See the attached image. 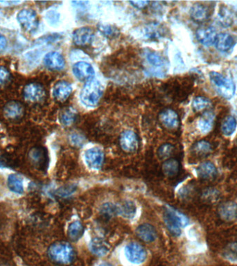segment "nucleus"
Returning a JSON list of instances; mask_svg holds the SVG:
<instances>
[{
    "mask_svg": "<svg viewBox=\"0 0 237 266\" xmlns=\"http://www.w3.org/2000/svg\"><path fill=\"white\" fill-rule=\"evenodd\" d=\"M48 257L55 264L68 266L75 259L73 247L67 242L58 241L51 244L47 250Z\"/></svg>",
    "mask_w": 237,
    "mask_h": 266,
    "instance_id": "obj_1",
    "label": "nucleus"
},
{
    "mask_svg": "<svg viewBox=\"0 0 237 266\" xmlns=\"http://www.w3.org/2000/svg\"><path fill=\"white\" fill-rule=\"evenodd\" d=\"M163 220L168 230L175 236H180L182 228L186 227L189 223L186 216L169 205L164 207Z\"/></svg>",
    "mask_w": 237,
    "mask_h": 266,
    "instance_id": "obj_2",
    "label": "nucleus"
},
{
    "mask_svg": "<svg viewBox=\"0 0 237 266\" xmlns=\"http://www.w3.org/2000/svg\"><path fill=\"white\" fill-rule=\"evenodd\" d=\"M103 94V87L100 82L95 79L87 80L80 93V100L85 106L93 107L97 106Z\"/></svg>",
    "mask_w": 237,
    "mask_h": 266,
    "instance_id": "obj_3",
    "label": "nucleus"
},
{
    "mask_svg": "<svg viewBox=\"0 0 237 266\" xmlns=\"http://www.w3.org/2000/svg\"><path fill=\"white\" fill-rule=\"evenodd\" d=\"M209 78L220 95L226 99L233 97L235 92V85L233 80L216 72L209 73Z\"/></svg>",
    "mask_w": 237,
    "mask_h": 266,
    "instance_id": "obj_4",
    "label": "nucleus"
},
{
    "mask_svg": "<svg viewBox=\"0 0 237 266\" xmlns=\"http://www.w3.org/2000/svg\"><path fill=\"white\" fill-rule=\"evenodd\" d=\"M29 162L36 169L45 171L49 165V155L47 149L42 147H33L29 151Z\"/></svg>",
    "mask_w": 237,
    "mask_h": 266,
    "instance_id": "obj_5",
    "label": "nucleus"
},
{
    "mask_svg": "<svg viewBox=\"0 0 237 266\" xmlns=\"http://www.w3.org/2000/svg\"><path fill=\"white\" fill-rule=\"evenodd\" d=\"M124 255L126 260L135 266L143 264L147 258L146 249L137 243H130L126 245L124 249Z\"/></svg>",
    "mask_w": 237,
    "mask_h": 266,
    "instance_id": "obj_6",
    "label": "nucleus"
},
{
    "mask_svg": "<svg viewBox=\"0 0 237 266\" xmlns=\"http://www.w3.org/2000/svg\"><path fill=\"white\" fill-rule=\"evenodd\" d=\"M17 20L22 28L29 33L36 32L39 27V18L34 10H21L17 15Z\"/></svg>",
    "mask_w": 237,
    "mask_h": 266,
    "instance_id": "obj_7",
    "label": "nucleus"
},
{
    "mask_svg": "<svg viewBox=\"0 0 237 266\" xmlns=\"http://www.w3.org/2000/svg\"><path fill=\"white\" fill-rule=\"evenodd\" d=\"M23 95L26 100L32 103H39L44 100L46 92L44 87L40 84L31 83L24 88Z\"/></svg>",
    "mask_w": 237,
    "mask_h": 266,
    "instance_id": "obj_8",
    "label": "nucleus"
},
{
    "mask_svg": "<svg viewBox=\"0 0 237 266\" xmlns=\"http://www.w3.org/2000/svg\"><path fill=\"white\" fill-rule=\"evenodd\" d=\"M104 153L99 148L88 149L85 153V162L91 169L99 170L102 167L104 162Z\"/></svg>",
    "mask_w": 237,
    "mask_h": 266,
    "instance_id": "obj_9",
    "label": "nucleus"
},
{
    "mask_svg": "<svg viewBox=\"0 0 237 266\" xmlns=\"http://www.w3.org/2000/svg\"><path fill=\"white\" fill-rule=\"evenodd\" d=\"M119 144L120 147L125 152H135L139 147L138 137L133 131L126 130L123 132L120 136Z\"/></svg>",
    "mask_w": 237,
    "mask_h": 266,
    "instance_id": "obj_10",
    "label": "nucleus"
},
{
    "mask_svg": "<svg viewBox=\"0 0 237 266\" xmlns=\"http://www.w3.org/2000/svg\"><path fill=\"white\" fill-rule=\"evenodd\" d=\"M74 75L80 80L93 79L94 70L92 65L86 62H78L72 68Z\"/></svg>",
    "mask_w": 237,
    "mask_h": 266,
    "instance_id": "obj_11",
    "label": "nucleus"
},
{
    "mask_svg": "<svg viewBox=\"0 0 237 266\" xmlns=\"http://www.w3.org/2000/svg\"><path fill=\"white\" fill-rule=\"evenodd\" d=\"M4 115L8 119L18 120L25 114V108L22 103L11 101L7 103L4 109Z\"/></svg>",
    "mask_w": 237,
    "mask_h": 266,
    "instance_id": "obj_12",
    "label": "nucleus"
},
{
    "mask_svg": "<svg viewBox=\"0 0 237 266\" xmlns=\"http://www.w3.org/2000/svg\"><path fill=\"white\" fill-rule=\"evenodd\" d=\"M196 36L200 43L205 46H210L215 42L217 34L214 27H202L198 29Z\"/></svg>",
    "mask_w": 237,
    "mask_h": 266,
    "instance_id": "obj_13",
    "label": "nucleus"
},
{
    "mask_svg": "<svg viewBox=\"0 0 237 266\" xmlns=\"http://www.w3.org/2000/svg\"><path fill=\"white\" fill-rule=\"evenodd\" d=\"M212 10L208 6H206L205 4H194L192 8H191L190 14L191 18L194 21L197 22H205L207 21L211 15H212Z\"/></svg>",
    "mask_w": 237,
    "mask_h": 266,
    "instance_id": "obj_14",
    "label": "nucleus"
},
{
    "mask_svg": "<svg viewBox=\"0 0 237 266\" xmlns=\"http://www.w3.org/2000/svg\"><path fill=\"white\" fill-rule=\"evenodd\" d=\"M159 120L162 124L169 129H177L180 126L179 116L173 110H164L159 114Z\"/></svg>",
    "mask_w": 237,
    "mask_h": 266,
    "instance_id": "obj_15",
    "label": "nucleus"
},
{
    "mask_svg": "<svg viewBox=\"0 0 237 266\" xmlns=\"http://www.w3.org/2000/svg\"><path fill=\"white\" fill-rule=\"evenodd\" d=\"M93 37V31L89 27L77 29L73 33L74 42L79 46H85L90 44Z\"/></svg>",
    "mask_w": 237,
    "mask_h": 266,
    "instance_id": "obj_16",
    "label": "nucleus"
},
{
    "mask_svg": "<svg viewBox=\"0 0 237 266\" xmlns=\"http://www.w3.org/2000/svg\"><path fill=\"white\" fill-rule=\"evenodd\" d=\"M44 64L47 68L52 70H62L65 68L64 58L56 51H51L45 55Z\"/></svg>",
    "mask_w": 237,
    "mask_h": 266,
    "instance_id": "obj_17",
    "label": "nucleus"
},
{
    "mask_svg": "<svg viewBox=\"0 0 237 266\" xmlns=\"http://www.w3.org/2000/svg\"><path fill=\"white\" fill-rule=\"evenodd\" d=\"M90 252L97 257H105L111 251V248L107 242L105 241L103 238H94L90 241L89 244Z\"/></svg>",
    "mask_w": 237,
    "mask_h": 266,
    "instance_id": "obj_18",
    "label": "nucleus"
},
{
    "mask_svg": "<svg viewBox=\"0 0 237 266\" xmlns=\"http://www.w3.org/2000/svg\"><path fill=\"white\" fill-rule=\"evenodd\" d=\"M136 234L145 243H152L156 241L158 236L157 231L154 227L147 223L138 226L136 229Z\"/></svg>",
    "mask_w": 237,
    "mask_h": 266,
    "instance_id": "obj_19",
    "label": "nucleus"
},
{
    "mask_svg": "<svg viewBox=\"0 0 237 266\" xmlns=\"http://www.w3.org/2000/svg\"><path fill=\"white\" fill-rule=\"evenodd\" d=\"M72 92V87L70 83L66 81L58 82L55 85L53 94L56 101L59 102H64L70 97Z\"/></svg>",
    "mask_w": 237,
    "mask_h": 266,
    "instance_id": "obj_20",
    "label": "nucleus"
},
{
    "mask_svg": "<svg viewBox=\"0 0 237 266\" xmlns=\"http://www.w3.org/2000/svg\"><path fill=\"white\" fill-rule=\"evenodd\" d=\"M219 214L224 221H235L237 219V204L234 202H223L219 206Z\"/></svg>",
    "mask_w": 237,
    "mask_h": 266,
    "instance_id": "obj_21",
    "label": "nucleus"
},
{
    "mask_svg": "<svg viewBox=\"0 0 237 266\" xmlns=\"http://www.w3.org/2000/svg\"><path fill=\"white\" fill-rule=\"evenodd\" d=\"M215 114L212 111H205L198 121V128L202 133H208L214 126Z\"/></svg>",
    "mask_w": 237,
    "mask_h": 266,
    "instance_id": "obj_22",
    "label": "nucleus"
},
{
    "mask_svg": "<svg viewBox=\"0 0 237 266\" xmlns=\"http://www.w3.org/2000/svg\"><path fill=\"white\" fill-rule=\"evenodd\" d=\"M214 44L218 50L221 52H227L233 48L235 44V40L233 36L230 34L222 33L217 34Z\"/></svg>",
    "mask_w": 237,
    "mask_h": 266,
    "instance_id": "obj_23",
    "label": "nucleus"
},
{
    "mask_svg": "<svg viewBox=\"0 0 237 266\" xmlns=\"http://www.w3.org/2000/svg\"><path fill=\"white\" fill-rule=\"evenodd\" d=\"M197 171L199 178L205 180L213 179L217 173L215 165L211 162H202L197 168Z\"/></svg>",
    "mask_w": 237,
    "mask_h": 266,
    "instance_id": "obj_24",
    "label": "nucleus"
},
{
    "mask_svg": "<svg viewBox=\"0 0 237 266\" xmlns=\"http://www.w3.org/2000/svg\"><path fill=\"white\" fill-rule=\"evenodd\" d=\"M162 170L163 174L167 178H175L179 174L180 164L178 159L170 158L163 162Z\"/></svg>",
    "mask_w": 237,
    "mask_h": 266,
    "instance_id": "obj_25",
    "label": "nucleus"
},
{
    "mask_svg": "<svg viewBox=\"0 0 237 266\" xmlns=\"http://www.w3.org/2000/svg\"><path fill=\"white\" fill-rule=\"evenodd\" d=\"M118 215L125 219H131L136 214V205L131 200H125L118 205Z\"/></svg>",
    "mask_w": 237,
    "mask_h": 266,
    "instance_id": "obj_26",
    "label": "nucleus"
},
{
    "mask_svg": "<svg viewBox=\"0 0 237 266\" xmlns=\"http://www.w3.org/2000/svg\"><path fill=\"white\" fill-rule=\"evenodd\" d=\"M213 150L212 145L207 140H200L192 147V153L197 157H205L209 155Z\"/></svg>",
    "mask_w": 237,
    "mask_h": 266,
    "instance_id": "obj_27",
    "label": "nucleus"
},
{
    "mask_svg": "<svg viewBox=\"0 0 237 266\" xmlns=\"http://www.w3.org/2000/svg\"><path fill=\"white\" fill-rule=\"evenodd\" d=\"M8 187L10 191L17 194L24 193L23 180L18 175L11 174L8 178Z\"/></svg>",
    "mask_w": 237,
    "mask_h": 266,
    "instance_id": "obj_28",
    "label": "nucleus"
},
{
    "mask_svg": "<svg viewBox=\"0 0 237 266\" xmlns=\"http://www.w3.org/2000/svg\"><path fill=\"white\" fill-rule=\"evenodd\" d=\"M68 236L72 241H77L83 236L84 228L83 224L79 221H74L69 226Z\"/></svg>",
    "mask_w": 237,
    "mask_h": 266,
    "instance_id": "obj_29",
    "label": "nucleus"
},
{
    "mask_svg": "<svg viewBox=\"0 0 237 266\" xmlns=\"http://www.w3.org/2000/svg\"><path fill=\"white\" fill-rule=\"evenodd\" d=\"M237 126V119L235 116L228 115L223 120L221 123V130L223 135L229 137L233 135L236 130Z\"/></svg>",
    "mask_w": 237,
    "mask_h": 266,
    "instance_id": "obj_30",
    "label": "nucleus"
},
{
    "mask_svg": "<svg viewBox=\"0 0 237 266\" xmlns=\"http://www.w3.org/2000/svg\"><path fill=\"white\" fill-rule=\"evenodd\" d=\"M146 59L151 65V68H154L153 71H155L156 73H160L161 69L164 68V59L160 56H159L158 54L155 52H148L147 54V56H146Z\"/></svg>",
    "mask_w": 237,
    "mask_h": 266,
    "instance_id": "obj_31",
    "label": "nucleus"
},
{
    "mask_svg": "<svg viewBox=\"0 0 237 266\" xmlns=\"http://www.w3.org/2000/svg\"><path fill=\"white\" fill-rule=\"evenodd\" d=\"M77 117V111L71 107L65 108L60 114V121L63 126H70L73 124Z\"/></svg>",
    "mask_w": 237,
    "mask_h": 266,
    "instance_id": "obj_32",
    "label": "nucleus"
},
{
    "mask_svg": "<svg viewBox=\"0 0 237 266\" xmlns=\"http://www.w3.org/2000/svg\"><path fill=\"white\" fill-rule=\"evenodd\" d=\"M212 106V101L208 98L197 97L192 101V108L196 112L207 111Z\"/></svg>",
    "mask_w": 237,
    "mask_h": 266,
    "instance_id": "obj_33",
    "label": "nucleus"
},
{
    "mask_svg": "<svg viewBox=\"0 0 237 266\" xmlns=\"http://www.w3.org/2000/svg\"><path fill=\"white\" fill-rule=\"evenodd\" d=\"M100 212L101 215L104 217L111 219V218L118 214V205H114L111 202H107V203H105L101 206Z\"/></svg>",
    "mask_w": 237,
    "mask_h": 266,
    "instance_id": "obj_34",
    "label": "nucleus"
},
{
    "mask_svg": "<svg viewBox=\"0 0 237 266\" xmlns=\"http://www.w3.org/2000/svg\"><path fill=\"white\" fill-rule=\"evenodd\" d=\"M223 256L229 262L237 264V243H230L228 245L224 250Z\"/></svg>",
    "mask_w": 237,
    "mask_h": 266,
    "instance_id": "obj_35",
    "label": "nucleus"
},
{
    "mask_svg": "<svg viewBox=\"0 0 237 266\" xmlns=\"http://www.w3.org/2000/svg\"><path fill=\"white\" fill-rule=\"evenodd\" d=\"M174 151V147L171 144H164L158 149V155L159 158L165 159L169 158Z\"/></svg>",
    "mask_w": 237,
    "mask_h": 266,
    "instance_id": "obj_36",
    "label": "nucleus"
},
{
    "mask_svg": "<svg viewBox=\"0 0 237 266\" xmlns=\"http://www.w3.org/2000/svg\"><path fill=\"white\" fill-rule=\"evenodd\" d=\"M75 191L76 187L74 185H68V186L60 188L56 191V193H57L58 196L61 197V198H67V197L72 195V193H75Z\"/></svg>",
    "mask_w": 237,
    "mask_h": 266,
    "instance_id": "obj_37",
    "label": "nucleus"
},
{
    "mask_svg": "<svg viewBox=\"0 0 237 266\" xmlns=\"http://www.w3.org/2000/svg\"><path fill=\"white\" fill-rule=\"evenodd\" d=\"M230 10L228 8H223L220 11L219 18L223 25L229 26L232 23V15L230 14Z\"/></svg>",
    "mask_w": 237,
    "mask_h": 266,
    "instance_id": "obj_38",
    "label": "nucleus"
},
{
    "mask_svg": "<svg viewBox=\"0 0 237 266\" xmlns=\"http://www.w3.org/2000/svg\"><path fill=\"white\" fill-rule=\"evenodd\" d=\"M11 79V74L9 71L3 66H0V87L7 83Z\"/></svg>",
    "mask_w": 237,
    "mask_h": 266,
    "instance_id": "obj_39",
    "label": "nucleus"
},
{
    "mask_svg": "<svg viewBox=\"0 0 237 266\" xmlns=\"http://www.w3.org/2000/svg\"><path fill=\"white\" fill-rule=\"evenodd\" d=\"M219 192L215 190H207L202 193V197L204 200H208V201H216L219 198Z\"/></svg>",
    "mask_w": 237,
    "mask_h": 266,
    "instance_id": "obj_40",
    "label": "nucleus"
},
{
    "mask_svg": "<svg viewBox=\"0 0 237 266\" xmlns=\"http://www.w3.org/2000/svg\"><path fill=\"white\" fill-rule=\"evenodd\" d=\"M70 142H71L72 145L75 146V147H80L83 145L85 139L82 135H79L77 133H74L70 136Z\"/></svg>",
    "mask_w": 237,
    "mask_h": 266,
    "instance_id": "obj_41",
    "label": "nucleus"
},
{
    "mask_svg": "<svg viewBox=\"0 0 237 266\" xmlns=\"http://www.w3.org/2000/svg\"><path fill=\"white\" fill-rule=\"evenodd\" d=\"M99 29L101 31V32L104 33V34L106 36L113 35L114 34V29L112 28L109 26H101L99 27Z\"/></svg>",
    "mask_w": 237,
    "mask_h": 266,
    "instance_id": "obj_42",
    "label": "nucleus"
},
{
    "mask_svg": "<svg viewBox=\"0 0 237 266\" xmlns=\"http://www.w3.org/2000/svg\"><path fill=\"white\" fill-rule=\"evenodd\" d=\"M130 4L133 5L135 7L138 8H143L146 7L149 4V1H130Z\"/></svg>",
    "mask_w": 237,
    "mask_h": 266,
    "instance_id": "obj_43",
    "label": "nucleus"
},
{
    "mask_svg": "<svg viewBox=\"0 0 237 266\" xmlns=\"http://www.w3.org/2000/svg\"><path fill=\"white\" fill-rule=\"evenodd\" d=\"M6 44H7V42H6V38L0 34V52L4 50L5 48H6Z\"/></svg>",
    "mask_w": 237,
    "mask_h": 266,
    "instance_id": "obj_44",
    "label": "nucleus"
},
{
    "mask_svg": "<svg viewBox=\"0 0 237 266\" xmlns=\"http://www.w3.org/2000/svg\"><path fill=\"white\" fill-rule=\"evenodd\" d=\"M97 266H113L110 265V264H99V265H98Z\"/></svg>",
    "mask_w": 237,
    "mask_h": 266,
    "instance_id": "obj_45",
    "label": "nucleus"
}]
</instances>
